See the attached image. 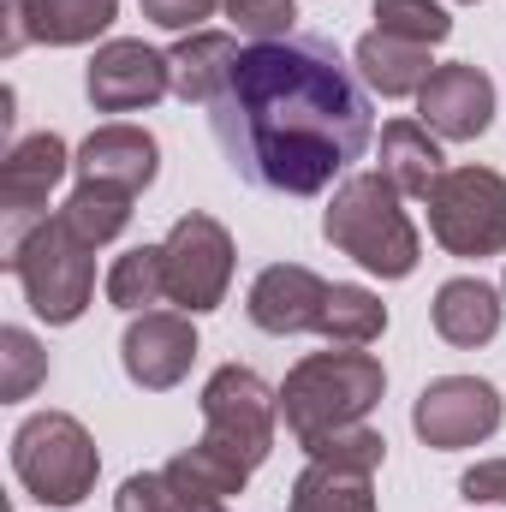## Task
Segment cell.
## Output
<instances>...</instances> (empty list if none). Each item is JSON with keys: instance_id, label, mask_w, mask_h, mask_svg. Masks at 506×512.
I'll use <instances>...</instances> for the list:
<instances>
[{"instance_id": "obj_1", "label": "cell", "mask_w": 506, "mask_h": 512, "mask_svg": "<svg viewBox=\"0 0 506 512\" xmlns=\"http://www.w3.org/2000/svg\"><path fill=\"white\" fill-rule=\"evenodd\" d=\"M215 137L245 185L316 197L364 161L376 114L328 36H286L245 48L227 96L215 102Z\"/></svg>"}, {"instance_id": "obj_2", "label": "cell", "mask_w": 506, "mask_h": 512, "mask_svg": "<svg viewBox=\"0 0 506 512\" xmlns=\"http://www.w3.org/2000/svg\"><path fill=\"white\" fill-rule=\"evenodd\" d=\"M203 441L167 459V477L197 501V507H227L251 483V471L274 453V411L280 393L245 364H221L203 382Z\"/></svg>"}, {"instance_id": "obj_3", "label": "cell", "mask_w": 506, "mask_h": 512, "mask_svg": "<svg viewBox=\"0 0 506 512\" xmlns=\"http://www.w3.org/2000/svg\"><path fill=\"white\" fill-rule=\"evenodd\" d=\"M322 239L381 280H405L423 256V239H417L411 215L399 209V191L387 173H352L334 185V197L322 209Z\"/></svg>"}, {"instance_id": "obj_4", "label": "cell", "mask_w": 506, "mask_h": 512, "mask_svg": "<svg viewBox=\"0 0 506 512\" xmlns=\"http://www.w3.org/2000/svg\"><path fill=\"white\" fill-rule=\"evenodd\" d=\"M387 393V370L381 358H370L364 346H340V352H310L292 364V376L280 387V417L286 429L304 441L328 435V429H346V423H364Z\"/></svg>"}, {"instance_id": "obj_5", "label": "cell", "mask_w": 506, "mask_h": 512, "mask_svg": "<svg viewBox=\"0 0 506 512\" xmlns=\"http://www.w3.org/2000/svg\"><path fill=\"white\" fill-rule=\"evenodd\" d=\"M6 268L18 274L30 310H36L48 328L78 322V316L90 310V298H96V251H90L60 215H48V221H36L30 233H18Z\"/></svg>"}, {"instance_id": "obj_6", "label": "cell", "mask_w": 506, "mask_h": 512, "mask_svg": "<svg viewBox=\"0 0 506 512\" xmlns=\"http://www.w3.org/2000/svg\"><path fill=\"white\" fill-rule=\"evenodd\" d=\"M12 471L42 507H78L96 489L102 453L72 411H36L12 435Z\"/></svg>"}, {"instance_id": "obj_7", "label": "cell", "mask_w": 506, "mask_h": 512, "mask_svg": "<svg viewBox=\"0 0 506 512\" xmlns=\"http://www.w3.org/2000/svg\"><path fill=\"white\" fill-rule=\"evenodd\" d=\"M423 203L441 251L477 256V262L506 251V179L495 167H447Z\"/></svg>"}, {"instance_id": "obj_8", "label": "cell", "mask_w": 506, "mask_h": 512, "mask_svg": "<svg viewBox=\"0 0 506 512\" xmlns=\"http://www.w3.org/2000/svg\"><path fill=\"white\" fill-rule=\"evenodd\" d=\"M167 298L185 310V316H203L227 298L233 286V233L215 221V215H179L173 233H167Z\"/></svg>"}, {"instance_id": "obj_9", "label": "cell", "mask_w": 506, "mask_h": 512, "mask_svg": "<svg viewBox=\"0 0 506 512\" xmlns=\"http://www.w3.org/2000/svg\"><path fill=\"white\" fill-rule=\"evenodd\" d=\"M501 417H506L501 387L483 382V376H435L411 405V429L435 453H459V447L489 441L501 429Z\"/></svg>"}, {"instance_id": "obj_10", "label": "cell", "mask_w": 506, "mask_h": 512, "mask_svg": "<svg viewBox=\"0 0 506 512\" xmlns=\"http://www.w3.org/2000/svg\"><path fill=\"white\" fill-rule=\"evenodd\" d=\"M197 358V328L185 310H143L131 316L126 340H120V364L143 393H167L191 376Z\"/></svg>"}, {"instance_id": "obj_11", "label": "cell", "mask_w": 506, "mask_h": 512, "mask_svg": "<svg viewBox=\"0 0 506 512\" xmlns=\"http://www.w3.org/2000/svg\"><path fill=\"white\" fill-rule=\"evenodd\" d=\"M84 90L102 114H137V108H155L173 90V72H167V54L120 36V42L96 48L90 72H84Z\"/></svg>"}, {"instance_id": "obj_12", "label": "cell", "mask_w": 506, "mask_h": 512, "mask_svg": "<svg viewBox=\"0 0 506 512\" xmlns=\"http://www.w3.org/2000/svg\"><path fill=\"white\" fill-rule=\"evenodd\" d=\"M328 280L316 274V268H304V262H274V268H262L251 280V298H245V310H251V322L262 334H316L322 328V310H328Z\"/></svg>"}, {"instance_id": "obj_13", "label": "cell", "mask_w": 506, "mask_h": 512, "mask_svg": "<svg viewBox=\"0 0 506 512\" xmlns=\"http://www.w3.org/2000/svg\"><path fill=\"white\" fill-rule=\"evenodd\" d=\"M417 114H423V126L435 131V137L471 143V137H483L489 120H495V84H489V72H477L465 60L435 66L429 84L417 90Z\"/></svg>"}, {"instance_id": "obj_14", "label": "cell", "mask_w": 506, "mask_h": 512, "mask_svg": "<svg viewBox=\"0 0 506 512\" xmlns=\"http://www.w3.org/2000/svg\"><path fill=\"white\" fill-rule=\"evenodd\" d=\"M66 167H72V155H66V143L54 131H36V137L6 149V161H0V209L12 221V239H18L24 221H36L48 209V191L66 179Z\"/></svg>"}, {"instance_id": "obj_15", "label": "cell", "mask_w": 506, "mask_h": 512, "mask_svg": "<svg viewBox=\"0 0 506 512\" xmlns=\"http://www.w3.org/2000/svg\"><path fill=\"white\" fill-rule=\"evenodd\" d=\"M161 167V143L143 126H96L78 149V185H102V191H149Z\"/></svg>"}, {"instance_id": "obj_16", "label": "cell", "mask_w": 506, "mask_h": 512, "mask_svg": "<svg viewBox=\"0 0 506 512\" xmlns=\"http://www.w3.org/2000/svg\"><path fill=\"white\" fill-rule=\"evenodd\" d=\"M245 48L221 30H191L173 54H167V72H173V96L179 102H197V108H215L239 72Z\"/></svg>"}, {"instance_id": "obj_17", "label": "cell", "mask_w": 506, "mask_h": 512, "mask_svg": "<svg viewBox=\"0 0 506 512\" xmlns=\"http://www.w3.org/2000/svg\"><path fill=\"white\" fill-rule=\"evenodd\" d=\"M435 334L447 340V346H489L495 334H501V292L489 286V280H477V274H459V280H447L441 292H435Z\"/></svg>"}, {"instance_id": "obj_18", "label": "cell", "mask_w": 506, "mask_h": 512, "mask_svg": "<svg viewBox=\"0 0 506 512\" xmlns=\"http://www.w3.org/2000/svg\"><path fill=\"white\" fill-rule=\"evenodd\" d=\"M352 66H358V78L381 90V96H417L423 84H429V48L423 42H405V36H387V30H370L358 48H352Z\"/></svg>"}, {"instance_id": "obj_19", "label": "cell", "mask_w": 506, "mask_h": 512, "mask_svg": "<svg viewBox=\"0 0 506 512\" xmlns=\"http://www.w3.org/2000/svg\"><path fill=\"white\" fill-rule=\"evenodd\" d=\"M381 173L393 179L399 197H429L435 179L447 173V167H441V143H435V131L417 126V120H393V126H381Z\"/></svg>"}, {"instance_id": "obj_20", "label": "cell", "mask_w": 506, "mask_h": 512, "mask_svg": "<svg viewBox=\"0 0 506 512\" xmlns=\"http://www.w3.org/2000/svg\"><path fill=\"white\" fill-rule=\"evenodd\" d=\"M286 512H376V477L328 465V459H310L298 471V483H292Z\"/></svg>"}, {"instance_id": "obj_21", "label": "cell", "mask_w": 506, "mask_h": 512, "mask_svg": "<svg viewBox=\"0 0 506 512\" xmlns=\"http://www.w3.org/2000/svg\"><path fill=\"white\" fill-rule=\"evenodd\" d=\"M114 18H120V0H24L30 42H48V48L96 42Z\"/></svg>"}, {"instance_id": "obj_22", "label": "cell", "mask_w": 506, "mask_h": 512, "mask_svg": "<svg viewBox=\"0 0 506 512\" xmlns=\"http://www.w3.org/2000/svg\"><path fill=\"white\" fill-rule=\"evenodd\" d=\"M161 298H167V251L161 245H137V251L114 256V268H108V304H120L126 316H143Z\"/></svg>"}, {"instance_id": "obj_23", "label": "cell", "mask_w": 506, "mask_h": 512, "mask_svg": "<svg viewBox=\"0 0 506 512\" xmlns=\"http://www.w3.org/2000/svg\"><path fill=\"white\" fill-rule=\"evenodd\" d=\"M316 334L334 340V346H370V340L387 334V304H381L370 286H334Z\"/></svg>"}, {"instance_id": "obj_24", "label": "cell", "mask_w": 506, "mask_h": 512, "mask_svg": "<svg viewBox=\"0 0 506 512\" xmlns=\"http://www.w3.org/2000/svg\"><path fill=\"white\" fill-rule=\"evenodd\" d=\"M60 221L96 251V245H108V239H120L131 221V197L126 191H102V185H78L66 203H60Z\"/></svg>"}, {"instance_id": "obj_25", "label": "cell", "mask_w": 506, "mask_h": 512, "mask_svg": "<svg viewBox=\"0 0 506 512\" xmlns=\"http://www.w3.org/2000/svg\"><path fill=\"white\" fill-rule=\"evenodd\" d=\"M48 382V352L30 328H0V399H30Z\"/></svg>"}, {"instance_id": "obj_26", "label": "cell", "mask_w": 506, "mask_h": 512, "mask_svg": "<svg viewBox=\"0 0 506 512\" xmlns=\"http://www.w3.org/2000/svg\"><path fill=\"white\" fill-rule=\"evenodd\" d=\"M376 30L435 48V42H447V36H453V18H447V6H441V0H376Z\"/></svg>"}, {"instance_id": "obj_27", "label": "cell", "mask_w": 506, "mask_h": 512, "mask_svg": "<svg viewBox=\"0 0 506 512\" xmlns=\"http://www.w3.org/2000/svg\"><path fill=\"white\" fill-rule=\"evenodd\" d=\"M304 453H310V459H328V465H346V471H370V477H376L381 459H387V441H381V429H370V423H346V429H328V435L304 441Z\"/></svg>"}, {"instance_id": "obj_28", "label": "cell", "mask_w": 506, "mask_h": 512, "mask_svg": "<svg viewBox=\"0 0 506 512\" xmlns=\"http://www.w3.org/2000/svg\"><path fill=\"white\" fill-rule=\"evenodd\" d=\"M114 512H203L173 477H167V465L161 471H137L120 483V495H114Z\"/></svg>"}, {"instance_id": "obj_29", "label": "cell", "mask_w": 506, "mask_h": 512, "mask_svg": "<svg viewBox=\"0 0 506 512\" xmlns=\"http://www.w3.org/2000/svg\"><path fill=\"white\" fill-rule=\"evenodd\" d=\"M227 18L251 42H286L298 24V0H227Z\"/></svg>"}, {"instance_id": "obj_30", "label": "cell", "mask_w": 506, "mask_h": 512, "mask_svg": "<svg viewBox=\"0 0 506 512\" xmlns=\"http://www.w3.org/2000/svg\"><path fill=\"white\" fill-rule=\"evenodd\" d=\"M215 6H227V0H143V18L149 24H161V30H197L203 18H215Z\"/></svg>"}, {"instance_id": "obj_31", "label": "cell", "mask_w": 506, "mask_h": 512, "mask_svg": "<svg viewBox=\"0 0 506 512\" xmlns=\"http://www.w3.org/2000/svg\"><path fill=\"white\" fill-rule=\"evenodd\" d=\"M459 495L471 507H506V459H483L459 477Z\"/></svg>"}, {"instance_id": "obj_32", "label": "cell", "mask_w": 506, "mask_h": 512, "mask_svg": "<svg viewBox=\"0 0 506 512\" xmlns=\"http://www.w3.org/2000/svg\"><path fill=\"white\" fill-rule=\"evenodd\" d=\"M0 18H6V30H0V54H18V48L30 42V24H24V0H0Z\"/></svg>"}, {"instance_id": "obj_33", "label": "cell", "mask_w": 506, "mask_h": 512, "mask_svg": "<svg viewBox=\"0 0 506 512\" xmlns=\"http://www.w3.org/2000/svg\"><path fill=\"white\" fill-rule=\"evenodd\" d=\"M203 512H227V507H203Z\"/></svg>"}, {"instance_id": "obj_34", "label": "cell", "mask_w": 506, "mask_h": 512, "mask_svg": "<svg viewBox=\"0 0 506 512\" xmlns=\"http://www.w3.org/2000/svg\"><path fill=\"white\" fill-rule=\"evenodd\" d=\"M459 6H477V0H459Z\"/></svg>"}]
</instances>
